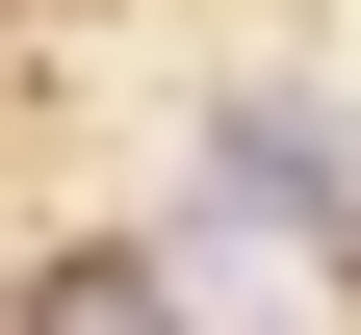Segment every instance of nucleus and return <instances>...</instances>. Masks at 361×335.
<instances>
[{"mask_svg":"<svg viewBox=\"0 0 361 335\" xmlns=\"http://www.w3.org/2000/svg\"><path fill=\"white\" fill-rule=\"evenodd\" d=\"M26 335H180V310H155V258H52V284H26Z\"/></svg>","mask_w":361,"mask_h":335,"instance_id":"f03ea898","label":"nucleus"},{"mask_svg":"<svg viewBox=\"0 0 361 335\" xmlns=\"http://www.w3.org/2000/svg\"><path fill=\"white\" fill-rule=\"evenodd\" d=\"M207 207H233V232H258V207L336 232V207H361V129H336V104H233V129H207Z\"/></svg>","mask_w":361,"mask_h":335,"instance_id":"f257e3e1","label":"nucleus"}]
</instances>
